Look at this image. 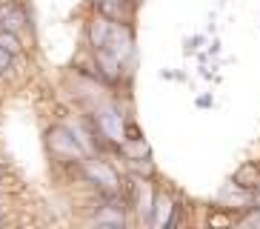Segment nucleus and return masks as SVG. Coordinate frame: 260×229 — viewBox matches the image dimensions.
Masks as SVG:
<instances>
[{
	"mask_svg": "<svg viewBox=\"0 0 260 229\" xmlns=\"http://www.w3.org/2000/svg\"><path fill=\"white\" fill-rule=\"evenodd\" d=\"M194 106H200V109H212V106H214V100L209 98V95H203V98L194 100Z\"/></svg>",
	"mask_w": 260,
	"mask_h": 229,
	"instance_id": "a211bd4d",
	"label": "nucleus"
},
{
	"mask_svg": "<svg viewBox=\"0 0 260 229\" xmlns=\"http://www.w3.org/2000/svg\"><path fill=\"white\" fill-rule=\"evenodd\" d=\"M112 23L115 20H109L106 15H94V20L89 23V43H92V49H100V46H106L109 40V32H112Z\"/></svg>",
	"mask_w": 260,
	"mask_h": 229,
	"instance_id": "1a4fd4ad",
	"label": "nucleus"
},
{
	"mask_svg": "<svg viewBox=\"0 0 260 229\" xmlns=\"http://www.w3.org/2000/svg\"><path fill=\"white\" fill-rule=\"evenodd\" d=\"M120 152H123L126 160H132V158H152V146H149V140H146L143 135L140 137H126V140L120 144Z\"/></svg>",
	"mask_w": 260,
	"mask_h": 229,
	"instance_id": "9d476101",
	"label": "nucleus"
},
{
	"mask_svg": "<svg viewBox=\"0 0 260 229\" xmlns=\"http://www.w3.org/2000/svg\"><path fill=\"white\" fill-rule=\"evenodd\" d=\"M0 181H3V166H0Z\"/></svg>",
	"mask_w": 260,
	"mask_h": 229,
	"instance_id": "aec40b11",
	"label": "nucleus"
},
{
	"mask_svg": "<svg viewBox=\"0 0 260 229\" xmlns=\"http://www.w3.org/2000/svg\"><path fill=\"white\" fill-rule=\"evenodd\" d=\"M232 178H235L240 186H246V189H257V183H260V163H243V166L237 169Z\"/></svg>",
	"mask_w": 260,
	"mask_h": 229,
	"instance_id": "9b49d317",
	"label": "nucleus"
},
{
	"mask_svg": "<svg viewBox=\"0 0 260 229\" xmlns=\"http://www.w3.org/2000/svg\"><path fill=\"white\" fill-rule=\"evenodd\" d=\"M46 146L54 158L66 160V163H80L83 158H89L86 149L77 144V137L72 135L69 126H52V129L46 132Z\"/></svg>",
	"mask_w": 260,
	"mask_h": 229,
	"instance_id": "f03ea898",
	"label": "nucleus"
},
{
	"mask_svg": "<svg viewBox=\"0 0 260 229\" xmlns=\"http://www.w3.org/2000/svg\"><path fill=\"white\" fill-rule=\"evenodd\" d=\"M177 201L169 195V192L157 189V195H154V218H152V226L163 229L169 226V221H172V212H175Z\"/></svg>",
	"mask_w": 260,
	"mask_h": 229,
	"instance_id": "6e6552de",
	"label": "nucleus"
},
{
	"mask_svg": "<svg viewBox=\"0 0 260 229\" xmlns=\"http://www.w3.org/2000/svg\"><path fill=\"white\" fill-rule=\"evenodd\" d=\"M209 54H220V40H212V46H209Z\"/></svg>",
	"mask_w": 260,
	"mask_h": 229,
	"instance_id": "6ab92c4d",
	"label": "nucleus"
},
{
	"mask_svg": "<svg viewBox=\"0 0 260 229\" xmlns=\"http://www.w3.org/2000/svg\"><path fill=\"white\" fill-rule=\"evenodd\" d=\"M80 169H83V175L89 183H94L103 195H115V192L123 189V181L117 175V169L109 163V160H100V158H83L80 160Z\"/></svg>",
	"mask_w": 260,
	"mask_h": 229,
	"instance_id": "f257e3e1",
	"label": "nucleus"
},
{
	"mask_svg": "<svg viewBox=\"0 0 260 229\" xmlns=\"http://www.w3.org/2000/svg\"><path fill=\"white\" fill-rule=\"evenodd\" d=\"M138 3H143V0H138Z\"/></svg>",
	"mask_w": 260,
	"mask_h": 229,
	"instance_id": "412c9836",
	"label": "nucleus"
},
{
	"mask_svg": "<svg viewBox=\"0 0 260 229\" xmlns=\"http://www.w3.org/2000/svg\"><path fill=\"white\" fill-rule=\"evenodd\" d=\"M126 137H140V129L135 121H126Z\"/></svg>",
	"mask_w": 260,
	"mask_h": 229,
	"instance_id": "f3484780",
	"label": "nucleus"
},
{
	"mask_svg": "<svg viewBox=\"0 0 260 229\" xmlns=\"http://www.w3.org/2000/svg\"><path fill=\"white\" fill-rule=\"evenodd\" d=\"M94 63H98L100 75H103V83H117L123 75H126V66H123V61L117 58L109 46H100V49H94Z\"/></svg>",
	"mask_w": 260,
	"mask_h": 229,
	"instance_id": "39448f33",
	"label": "nucleus"
},
{
	"mask_svg": "<svg viewBox=\"0 0 260 229\" xmlns=\"http://www.w3.org/2000/svg\"><path fill=\"white\" fill-rule=\"evenodd\" d=\"M26 23H29V15H26V9H20L17 3H6V6H0V29L6 32H20L26 29Z\"/></svg>",
	"mask_w": 260,
	"mask_h": 229,
	"instance_id": "0eeeda50",
	"label": "nucleus"
},
{
	"mask_svg": "<svg viewBox=\"0 0 260 229\" xmlns=\"http://www.w3.org/2000/svg\"><path fill=\"white\" fill-rule=\"evenodd\" d=\"M98 12H100V15H106L109 20L126 23V26H129L132 15H135V3H129V0H100Z\"/></svg>",
	"mask_w": 260,
	"mask_h": 229,
	"instance_id": "423d86ee",
	"label": "nucleus"
},
{
	"mask_svg": "<svg viewBox=\"0 0 260 229\" xmlns=\"http://www.w3.org/2000/svg\"><path fill=\"white\" fill-rule=\"evenodd\" d=\"M106 46L120 58L123 66H126V72H129V66L135 63V35H132V29L126 26V23H112V32H109Z\"/></svg>",
	"mask_w": 260,
	"mask_h": 229,
	"instance_id": "7ed1b4c3",
	"label": "nucleus"
},
{
	"mask_svg": "<svg viewBox=\"0 0 260 229\" xmlns=\"http://www.w3.org/2000/svg\"><path fill=\"white\" fill-rule=\"evenodd\" d=\"M129 172L132 175H140V178H154V160L152 158H132Z\"/></svg>",
	"mask_w": 260,
	"mask_h": 229,
	"instance_id": "ddd939ff",
	"label": "nucleus"
},
{
	"mask_svg": "<svg viewBox=\"0 0 260 229\" xmlns=\"http://www.w3.org/2000/svg\"><path fill=\"white\" fill-rule=\"evenodd\" d=\"M183 43H186V52H194L198 46H206V35H191V38H186Z\"/></svg>",
	"mask_w": 260,
	"mask_h": 229,
	"instance_id": "4468645a",
	"label": "nucleus"
},
{
	"mask_svg": "<svg viewBox=\"0 0 260 229\" xmlns=\"http://www.w3.org/2000/svg\"><path fill=\"white\" fill-rule=\"evenodd\" d=\"M94 121H98L100 132H103V135H106L115 146H120L123 140H126V114H120L115 106H103V109H98Z\"/></svg>",
	"mask_w": 260,
	"mask_h": 229,
	"instance_id": "20e7f679",
	"label": "nucleus"
},
{
	"mask_svg": "<svg viewBox=\"0 0 260 229\" xmlns=\"http://www.w3.org/2000/svg\"><path fill=\"white\" fill-rule=\"evenodd\" d=\"M226 223H232V218L226 212H212L209 215V226H226Z\"/></svg>",
	"mask_w": 260,
	"mask_h": 229,
	"instance_id": "2eb2a0df",
	"label": "nucleus"
},
{
	"mask_svg": "<svg viewBox=\"0 0 260 229\" xmlns=\"http://www.w3.org/2000/svg\"><path fill=\"white\" fill-rule=\"evenodd\" d=\"M12 58H15V54H9L6 49L0 46V72H6V69L12 66Z\"/></svg>",
	"mask_w": 260,
	"mask_h": 229,
	"instance_id": "dca6fc26",
	"label": "nucleus"
},
{
	"mask_svg": "<svg viewBox=\"0 0 260 229\" xmlns=\"http://www.w3.org/2000/svg\"><path fill=\"white\" fill-rule=\"evenodd\" d=\"M0 46L6 49L9 54H20L23 52V40H20V35L17 32H6V29H0Z\"/></svg>",
	"mask_w": 260,
	"mask_h": 229,
	"instance_id": "f8f14e48",
	"label": "nucleus"
},
{
	"mask_svg": "<svg viewBox=\"0 0 260 229\" xmlns=\"http://www.w3.org/2000/svg\"><path fill=\"white\" fill-rule=\"evenodd\" d=\"M257 163H260V160H257Z\"/></svg>",
	"mask_w": 260,
	"mask_h": 229,
	"instance_id": "4be33fe9",
	"label": "nucleus"
}]
</instances>
